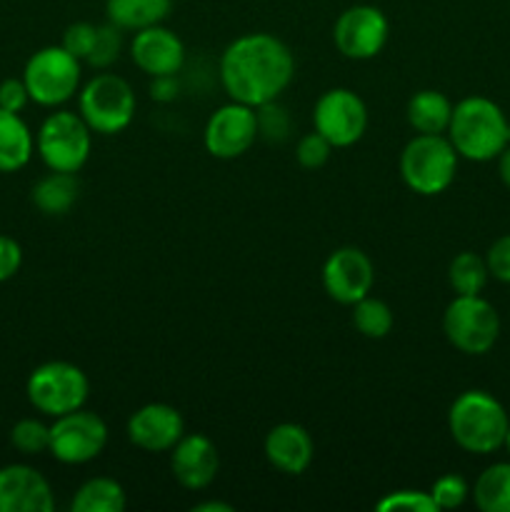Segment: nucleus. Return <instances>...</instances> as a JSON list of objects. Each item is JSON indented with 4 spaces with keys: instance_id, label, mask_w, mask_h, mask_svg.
Masks as SVG:
<instances>
[{
    "instance_id": "4be33fe9",
    "label": "nucleus",
    "mask_w": 510,
    "mask_h": 512,
    "mask_svg": "<svg viewBox=\"0 0 510 512\" xmlns=\"http://www.w3.org/2000/svg\"><path fill=\"white\" fill-rule=\"evenodd\" d=\"M78 195L80 180L75 178V173H60V170H50L30 190V200L43 215H65L78 203Z\"/></svg>"
},
{
    "instance_id": "f8f14e48",
    "label": "nucleus",
    "mask_w": 510,
    "mask_h": 512,
    "mask_svg": "<svg viewBox=\"0 0 510 512\" xmlns=\"http://www.w3.org/2000/svg\"><path fill=\"white\" fill-rule=\"evenodd\" d=\"M333 40L345 58L370 60L388 43V18L375 5H353L335 20Z\"/></svg>"
},
{
    "instance_id": "393cba45",
    "label": "nucleus",
    "mask_w": 510,
    "mask_h": 512,
    "mask_svg": "<svg viewBox=\"0 0 510 512\" xmlns=\"http://www.w3.org/2000/svg\"><path fill=\"white\" fill-rule=\"evenodd\" d=\"M473 500L483 512H510V463H495L478 475Z\"/></svg>"
},
{
    "instance_id": "473e14b6",
    "label": "nucleus",
    "mask_w": 510,
    "mask_h": 512,
    "mask_svg": "<svg viewBox=\"0 0 510 512\" xmlns=\"http://www.w3.org/2000/svg\"><path fill=\"white\" fill-rule=\"evenodd\" d=\"M330 153H333V145H330L328 138H323L318 130L303 135V138L298 140V148H295V158H298V163L310 170L323 168V165L328 163Z\"/></svg>"
},
{
    "instance_id": "5701e85b",
    "label": "nucleus",
    "mask_w": 510,
    "mask_h": 512,
    "mask_svg": "<svg viewBox=\"0 0 510 512\" xmlns=\"http://www.w3.org/2000/svg\"><path fill=\"white\" fill-rule=\"evenodd\" d=\"M173 0H105V13L120 30H143L160 25L170 15Z\"/></svg>"
},
{
    "instance_id": "c85d7f7f",
    "label": "nucleus",
    "mask_w": 510,
    "mask_h": 512,
    "mask_svg": "<svg viewBox=\"0 0 510 512\" xmlns=\"http://www.w3.org/2000/svg\"><path fill=\"white\" fill-rule=\"evenodd\" d=\"M255 120H258V138L268 143H283L290 133V113L278 103L270 100L255 108Z\"/></svg>"
},
{
    "instance_id": "72a5a7b5",
    "label": "nucleus",
    "mask_w": 510,
    "mask_h": 512,
    "mask_svg": "<svg viewBox=\"0 0 510 512\" xmlns=\"http://www.w3.org/2000/svg\"><path fill=\"white\" fill-rule=\"evenodd\" d=\"M95 33H98V25L93 23H73L65 28L63 33V48L68 50L70 55H75L78 60L88 58L90 48L95 43Z\"/></svg>"
},
{
    "instance_id": "7ed1b4c3",
    "label": "nucleus",
    "mask_w": 510,
    "mask_h": 512,
    "mask_svg": "<svg viewBox=\"0 0 510 512\" xmlns=\"http://www.w3.org/2000/svg\"><path fill=\"white\" fill-rule=\"evenodd\" d=\"M510 420L503 405L485 390H465L448 410V430L455 445L473 455H490L503 448Z\"/></svg>"
},
{
    "instance_id": "a19ab883",
    "label": "nucleus",
    "mask_w": 510,
    "mask_h": 512,
    "mask_svg": "<svg viewBox=\"0 0 510 512\" xmlns=\"http://www.w3.org/2000/svg\"><path fill=\"white\" fill-rule=\"evenodd\" d=\"M503 448L508 450V455H510V428H508V435H505V443H503Z\"/></svg>"
},
{
    "instance_id": "cd10ccee",
    "label": "nucleus",
    "mask_w": 510,
    "mask_h": 512,
    "mask_svg": "<svg viewBox=\"0 0 510 512\" xmlns=\"http://www.w3.org/2000/svg\"><path fill=\"white\" fill-rule=\"evenodd\" d=\"M10 445L18 450L20 455H43L50 453V425H45L43 420L35 418H23L13 425L10 430Z\"/></svg>"
},
{
    "instance_id": "bb28decb",
    "label": "nucleus",
    "mask_w": 510,
    "mask_h": 512,
    "mask_svg": "<svg viewBox=\"0 0 510 512\" xmlns=\"http://www.w3.org/2000/svg\"><path fill=\"white\" fill-rule=\"evenodd\" d=\"M353 325L365 338L380 340L393 330V310L383 300L365 295L353 305Z\"/></svg>"
},
{
    "instance_id": "7c9ffc66",
    "label": "nucleus",
    "mask_w": 510,
    "mask_h": 512,
    "mask_svg": "<svg viewBox=\"0 0 510 512\" xmlns=\"http://www.w3.org/2000/svg\"><path fill=\"white\" fill-rule=\"evenodd\" d=\"M380 512H438V505L423 490H395L375 503Z\"/></svg>"
},
{
    "instance_id": "aec40b11",
    "label": "nucleus",
    "mask_w": 510,
    "mask_h": 512,
    "mask_svg": "<svg viewBox=\"0 0 510 512\" xmlns=\"http://www.w3.org/2000/svg\"><path fill=\"white\" fill-rule=\"evenodd\" d=\"M35 138L20 113L0 108V173H18L30 163Z\"/></svg>"
},
{
    "instance_id": "0eeeda50",
    "label": "nucleus",
    "mask_w": 510,
    "mask_h": 512,
    "mask_svg": "<svg viewBox=\"0 0 510 512\" xmlns=\"http://www.w3.org/2000/svg\"><path fill=\"white\" fill-rule=\"evenodd\" d=\"M78 105L93 133L115 135L133 123L138 100L128 80L115 73H100L80 90Z\"/></svg>"
},
{
    "instance_id": "ddd939ff",
    "label": "nucleus",
    "mask_w": 510,
    "mask_h": 512,
    "mask_svg": "<svg viewBox=\"0 0 510 512\" xmlns=\"http://www.w3.org/2000/svg\"><path fill=\"white\" fill-rule=\"evenodd\" d=\"M258 138L255 108L243 103H228L215 110L205 125L203 143L213 158L235 160L248 153Z\"/></svg>"
},
{
    "instance_id": "9d476101",
    "label": "nucleus",
    "mask_w": 510,
    "mask_h": 512,
    "mask_svg": "<svg viewBox=\"0 0 510 512\" xmlns=\"http://www.w3.org/2000/svg\"><path fill=\"white\" fill-rule=\"evenodd\" d=\"M108 445V425L90 410H73L50 425V455L63 465H85Z\"/></svg>"
},
{
    "instance_id": "9b49d317",
    "label": "nucleus",
    "mask_w": 510,
    "mask_h": 512,
    "mask_svg": "<svg viewBox=\"0 0 510 512\" xmlns=\"http://www.w3.org/2000/svg\"><path fill=\"white\" fill-rule=\"evenodd\" d=\"M313 125L333 148H348L363 138L368 128V108L353 90H325L313 108Z\"/></svg>"
},
{
    "instance_id": "f03ea898",
    "label": "nucleus",
    "mask_w": 510,
    "mask_h": 512,
    "mask_svg": "<svg viewBox=\"0 0 510 512\" xmlns=\"http://www.w3.org/2000/svg\"><path fill=\"white\" fill-rule=\"evenodd\" d=\"M448 140L460 158L473 160V163H488V160L498 158L508 145V120H505L500 105L473 95V98H465L453 105Z\"/></svg>"
},
{
    "instance_id": "2f4dec72",
    "label": "nucleus",
    "mask_w": 510,
    "mask_h": 512,
    "mask_svg": "<svg viewBox=\"0 0 510 512\" xmlns=\"http://www.w3.org/2000/svg\"><path fill=\"white\" fill-rule=\"evenodd\" d=\"M428 493L430 498L435 500V505H438V510H455L468 500L470 488L460 475L448 473V475H440Z\"/></svg>"
},
{
    "instance_id": "e433bc0d",
    "label": "nucleus",
    "mask_w": 510,
    "mask_h": 512,
    "mask_svg": "<svg viewBox=\"0 0 510 512\" xmlns=\"http://www.w3.org/2000/svg\"><path fill=\"white\" fill-rule=\"evenodd\" d=\"M23 265V248L10 235H0V283L15 278Z\"/></svg>"
},
{
    "instance_id": "6ab92c4d",
    "label": "nucleus",
    "mask_w": 510,
    "mask_h": 512,
    "mask_svg": "<svg viewBox=\"0 0 510 512\" xmlns=\"http://www.w3.org/2000/svg\"><path fill=\"white\" fill-rule=\"evenodd\" d=\"M265 458L275 470L285 475H303L315 455L313 438L298 423H280L265 435Z\"/></svg>"
},
{
    "instance_id": "ea45409f",
    "label": "nucleus",
    "mask_w": 510,
    "mask_h": 512,
    "mask_svg": "<svg viewBox=\"0 0 510 512\" xmlns=\"http://www.w3.org/2000/svg\"><path fill=\"white\" fill-rule=\"evenodd\" d=\"M193 512H233V505L218 503V500H208V503L193 505Z\"/></svg>"
},
{
    "instance_id": "412c9836",
    "label": "nucleus",
    "mask_w": 510,
    "mask_h": 512,
    "mask_svg": "<svg viewBox=\"0 0 510 512\" xmlns=\"http://www.w3.org/2000/svg\"><path fill=\"white\" fill-rule=\"evenodd\" d=\"M408 123L420 135H443L448 133L450 118H453V103L440 90H420L408 100Z\"/></svg>"
},
{
    "instance_id": "20e7f679",
    "label": "nucleus",
    "mask_w": 510,
    "mask_h": 512,
    "mask_svg": "<svg viewBox=\"0 0 510 512\" xmlns=\"http://www.w3.org/2000/svg\"><path fill=\"white\" fill-rule=\"evenodd\" d=\"M453 143L443 135H415L400 153V175L413 193L440 195L450 188L458 173Z\"/></svg>"
},
{
    "instance_id": "4468645a",
    "label": "nucleus",
    "mask_w": 510,
    "mask_h": 512,
    "mask_svg": "<svg viewBox=\"0 0 510 512\" xmlns=\"http://www.w3.org/2000/svg\"><path fill=\"white\" fill-rule=\"evenodd\" d=\"M375 283L373 260L358 248H338L323 265V288L335 303L355 305L370 295Z\"/></svg>"
},
{
    "instance_id": "1a4fd4ad",
    "label": "nucleus",
    "mask_w": 510,
    "mask_h": 512,
    "mask_svg": "<svg viewBox=\"0 0 510 512\" xmlns=\"http://www.w3.org/2000/svg\"><path fill=\"white\" fill-rule=\"evenodd\" d=\"M443 333L460 353L485 355L498 343V310L480 295H455L443 313Z\"/></svg>"
},
{
    "instance_id": "f3484780",
    "label": "nucleus",
    "mask_w": 510,
    "mask_h": 512,
    "mask_svg": "<svg viewBox=\"0 0 510 512\" xmlns=\"http://www.w3.org/2000/svg\"><path fill=\"white\" fill-rule=\"evenodd\" d=\"M130 58L150 78L178 75L185 63V45L173 30L163 25H150L135 33L130 43Z\"/></svg>"
},
{
    "instance_id": "58836bf2",
    "label": "nucleus",
    "mask_w": 510,
    "mask_h": 512,
    "mask_svg": "<svg viewBox=\"0 0 510 512\" xmlns=\"http://www.w3.org/2000/svg\"><path fill=\"white\" fill-rule=\"evenodd\" d=\"M498 173L500 180L505 183V188H510V145H505L503 153L498 155Z\"/></svg>"
},
{
    "instance_id": "c9c22d12",
    "label": "nucleus",
    "mask_w": 510,
    "mask_h": 512,
    "mask_svg": "<svg viewBox=\"0 0 510 512\" xmlns=\"http://www.w3.org/2000/svg\"><path fill=\"white\" fill-rule=\"evenodd\" d=\"M30 103V93L25 88L23 78H8L0 83V108L10 113H23L25 105Z\"/></svg>"
},
{
    "instance_id": "2eb2a0df",
    "label": "nucleus",
    "mask_w": 510,
    "mask_h": 512,
    "mask_svg": "<svg viewBox=\"0 0 510 512\" xmlns=\"http://www.w3.org/2000/svg\"><path fill=\"white\" fill-rule=\"evenodd\" d=\"M183 435V415L168 403L143 405L128 420V440L145 453H170Z\"/></svg>"
},
{
    "instance_id": "f704fd0d",
    "label": "nucleus",
    "mask_w": 510,
    "mask_h": 512,
    "mask_svg": "<svg viewBox=\"0 0 510 512\" xmlns=\"http://www.w3.org/2000/svg\"><path fill=\"white\" fill-rule=\"evenodd\" d=\"M485 263H488L490 275L495 280L510 285V235H503V238H498L490 245L488 255H485Z\"/></svg>"
},
{
    "instance_id": "79ce46f5",
    "label": "nucleus",
    "mask_w": 510,
    "mask_h": 512,
    "mask_svg": "<svg viewBox=\"0 0 510 512\" xmlns=\"http://www.w3.org/2000/svg\"><path fill=\"white\" fill-rule=\"evenodd\" d=\"M508 145H510V123H508Z\"/></svg>"
},
{
    "instance_id": "b1692460",
    "label": "nucleus",
    "mask_w": 510,
    "mask_h": 512,
    "mask_svg": "<svg viewBox=\"0 0 510 512\" xmlns=\"http://www.w3.org/2000/svg\"><path fill=\"white\" fill-rule=\"evenodd\" d=\"M125 503V490L118 480L90 478L80 485L70 508L73 512H123Z\"/></svg>"
},
{
    "instance_id": "4c0bfd02",
    "label": "nucleus",
    "mask_w": 510,
    "mask_h": 512,
    "mask_svg": "<svg viewBox=\"0 0 510 512\" xmlns=\"http://www.w3.org/2000/svg\"><path fill=\"white\" fill-rule=\"evenodd\" d=\"M180 85L175 75H158V78H150V98L158 100V103H170V100L178 98Z\"/></svg>"
},
{
    "instance_id": "6e6552de",
    "label": "nucleus",
    "mask_w": 510,
    "mask_h": 512,
    "mask_svg": "<svg viewBox=\"0 0 510 512\" xmlns=\"http://www.w3.org/2000/svg\"><path fill=\"white\" fill-rule=\"evenodd\" d=\"M23 80L33 103L55 108V105L68 103L78 93L80 60L70 55L63 45H48L30 55Z\"/></svg>"
},
{
    "instance_id": "a878e982",
    "label": "nucleus",
    "mask_w": 510,
    "mask_h": 512,
    "mask_svg": "<svg viewBox=\"0 0 510 512\" xmlns=\"http://www.w3.org/2000/svg\"><path fill=\"white\" fill-rule=\"evenodd\" d=\"M490 278V270L485 258H480L478 253H458L450 260L448 268V280L450 288L455 290V295H480L483 293L485 283Z\"/></svg>"
},
{
    "instance_id": "c756f323",
    "label": "nucleus",
    "mask_w": 510,
    "mask_h": 512,
    "mask_svg": "<svg viewBox=\"0 0 510 512\" xmlns=\"http://www.w3.org/2000/svg\"><path fill=\"white\" fill-rule=\"evenodd\" d=\"M120 48H123V35H120L118 25H113L108 20V25H98V33H95V43L90 48L85 63L93 65V68H110L115 60L120 58Z\"/></svg>"
},
{
    "instance_id": "f257e3e1",
    "label": "nucleus",
    "mask_w": 510,
    "mask_h": 512,
    "mask_svg": "<svg viewBox=\"0 0 510 512\" xmlns=\"http://www.w3.org/2000/svg\"><path fill=\"white\" fill-rule=\"evenodd\" d=\"M293 75V53L270 33L240 35L220 55V83L225 93L230 100L250 108L278 100Z\"/></svg>"
},
{
    "instance_id": "a211bd4d",
    "label": "nucleus",
    "mask_w": 510,
    "mask_h": 512,
    "mask_svg": "<svg viewBox=\"0 0 510 512\" xmlns=\"http://www.w3.org/2000/svg\"><path fill=\"white\" fill-rule=\"evenodd\" d=\"M220 468V455L213 440L203 433L183 435L170 450L173 478L188 490H203L215 480Z\"/></svg>"
},
{
    "instance_id": "423d86ee",
    "label": "nucleus",
    "mask_w": 510,
    "mask_h": 512,
    "mask_svg": "<svg viewBox=\"0 0 510 512\" xmlns=\"http://www.w3.org/2000/svg\"><path fill=\"white\" fill-rule=\"evenodd\" d=\"M90 145H93V130L88 128L83 115L70 110L50 113L35 135V150L40 160L50 170L60 173H78L88 163Z\"/></svg>"
},
{
    "instance_id": "39448f33",
    "label": "nucleus",
    "mask_w": 510,
    "mask_h": 512,
    "mask_svg": "<svg viewBox=\"0 0 510 512\" xmlns=\"http://www.w3.org/2000/svg\"><path fill=\"white\" fill-rule=\"evenodd\" d=\"M88 393V375L78 365L65 363V360L38 365L25 383L30 405L48 418H60V415L80 410L88 400Z\"/></svg>"
},
{
    "instance_id": "dca6fc26",
    "label": "nucleus",
    "mask_w": 510,
    "mask_h": 512,
    "mask_svg": "<svg viewBox=\"0 0 510 512\" xmlns=\"http://www.w3.org/2000/svg\"><path fill=\"white\" fill-rule=\"evenodd\" d=\"M53 488L40 470L13 463L0 468V512H50Z\"/></svg>"
}]
</instances>
